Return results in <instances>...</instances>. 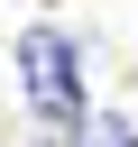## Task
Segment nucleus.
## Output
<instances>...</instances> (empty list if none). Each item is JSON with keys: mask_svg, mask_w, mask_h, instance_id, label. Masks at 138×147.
Wrapping results in <instances>:
<instances>
[{"mask_svg": "<svg viewBox=\"0 0 138 147\" xmlns=\"http://www.w3.org/2000/svg\"><path fill=\"white\" fill-rule=\"evenodd\" d=\"M18 83H28V101L46 119H83V101H74V46L55 28H28L18 37Z\"/></svg>", "mask_w": 138, "mask_h": 147, "instance_id": "f257e3e1", "label": "nucleus"}, {"mask_svg": "<svg viewBox=\"0 0 138 147\" xmlns=\"http://www.w3.org/2000/svg\"><path fill=\"white\" fill-rule=\"evenodd\" d=\"M74 147H138V129L120 110H92V119H74Z\"/></svg>", "mask_w": 138, "mask_h": 147, "instance_id": "f03ea898", "label": "nucleus"}]
</instances>
